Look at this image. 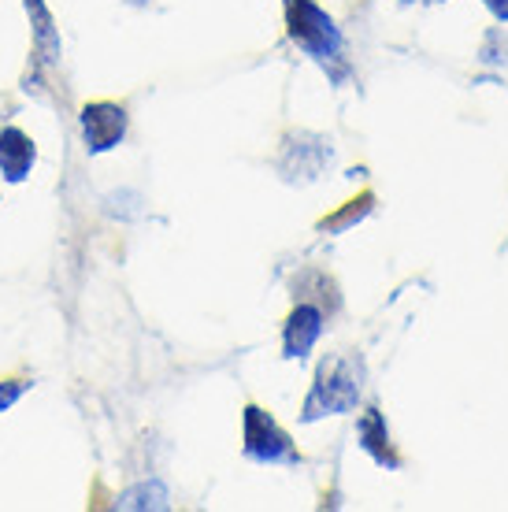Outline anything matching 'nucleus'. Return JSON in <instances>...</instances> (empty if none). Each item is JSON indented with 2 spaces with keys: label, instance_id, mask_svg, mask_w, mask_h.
Here are the masks:
<instances>
[{
  "label": "nucleus",
  "instance_id": "1",
  "mask_svg": "<svg viewBox=\"0 0 508 512\" xmlns=\"http://www.w3.org/2000/svg\"><path fill=\"white\" fill-rule=\"evenodd\" d=\"M360 390H364V360L356 353H331L316 368V383L305 397V412L301 420H323V416H342L360 405Z\"/></svg>",
  "mask_w": 508,
  "mask_h": 512
},
{
  "label": "nucleus",
  "instance_id": "2",
  "mask_svg": "<svg viewBox=\"0 0 508 512\" xmlns=\"http://www.w3.org/2000/svg\"><path fill=\"white\" fill-rule=\"evenodd\" d=\"M290 38L316 56L319 64H327L334 56H342V30L334 26V19L323 8H316L312 0H290Z\"/></svg>",
  "mask_w": 508,
  "mask_h": 512
},
{
  "label": "nucleus",
  "instance_id": "3",
  "mask_svg": "<svg viewBox=\"0 0 508 512\" xmlns=\"http://www.w3.org/2000/svg\"><path fill=\"white\" fill-rule=\"evenodd\" d=\"M245 457L256 464H301L290 435L275 423V416H267L256 405L245 409Z\"/></svg>",
  "mask_w": 508,
  "mask_h": 512
},
{
  "label": "nucleus",
  "instance_id": "4",
  "mask_svg": "<svg viewBox=\"0 0 508 512\" xmlns=\"http://www.w3.org/2000/svg\"><path fill=\"white\" fill-rule=\"evenodd\" d=\"M127 134V108L112 101H97L82 108V138L89 153H108Z\"/></svg>",
  "mask_w": 508,
  "mask_h": 512
},
{
  "label": "nucleus",
  "instance_id": "5",
  "mask_svg": "<svg viewBox=\"0 0 508 512\" xmlns=\"http://www.w3.org/2000/svg\"><path fill=\"white\" fill-rule=\"evenodd\" d=\"M323 334V312L316 305H297L290 312V320L282 327V357L286 360H305L312 353V346Z\"/></svg>",
  "mask_w": 508,
  "mask_h": 512
},
{
  "label": "nucleus",
  "instance_id": "6",
  "mask_svg": "<svg viewBox=\"0 0 508 512\" xmlns=\"http://www.w3.org/2000/svg\"><path fill=\"white\" fill-rule=\"evenodd\" d=\"M34 160H38V149H34L30 134H23L19 127L0 130V175L4 179L23 182L34 171Z\"/></svg>",
  "mask_w": 508,
  "mask_h": 512
},
{
  "label": "nucleus",
  "instance_id": "7",
  "mask_svg": "<svg viewBox=\"0 0 508 512\" xmlns=\"http://www.w3.org/2000/svg\"><path fill=\"white\" fill-rule=\"evenodd\" d=\"M356 435H360V449H364L379 468H397V464H401V457H397L394 446H390V427H386V416H382L379 409H368L364 416H360Z\"/></svg>",
  "mask_w": 508,
  "mask_h": 512
},
{
  "label": "nucleus",
  "instance_id": "8",
  "mask_svg": "<svg viewBox=\"0 0 508 512\" xmlns=\"http://www.w3.org/2000/svg\"><path fill=\"white\" fill-rule=\"evenodd\" d=\"M26 12H30V26H34V45H38L41 60L56 64L60 60V34L52 26V15L45 8V0H26Z\"/></svg>",
  "mask_w": 508,
  "mask_h": 512
},
{
  "label": "nucleus",
  "instance_id": "9",
  "mask_svg": "<svg viewBox=\"0 0 508 512\" xmlns=\"http://www.w3.org/2000/svg\"><path fill=\"white\" fill-rule=\"evenodd\" d=\"M123 509H167V490L160 483H149V487H138V490H127L123 498H119Z\"/></svg>",
  "mask_w": 508,
  "mask_h": 512
},
{
  "label": "nucleus",
  "instance_id": "10",
  "mask_svg": "<svg viewBox=\"0 0 508 512\" xmlns=\"http://www.w3.org/2000/svg\"><path fill=\"white\" fill-rule=\"evenodd\" d=\"M353 208H345L342 216H334V219H323V231H345L349 223H356V219H364L368 216V208H371V193H364L360 201H349Z\"/></svg>",
  "mask_w": 508,
  "mask_h": 512
},
{
  "label": "nucleus",
  "instance_id": "11",
  "mask_svg": "<svg viewBox=\"0 0 508 512\" xmlns=\"http://www.w3.org/2000/svg\"><path fill=\"white\" fill-rule=\"evenodd\" d=\"M479 56H483V64H508V38H505V30H490Z\"/></svg>",
  "mask_w": 508,
  "mask_h": 512
},
{
  "label": "nucleus",
  "instance_id": "12",
  "mask_svg": "<svg viewBox=\"0 0 508 512\" xmlns=\"http://www.w3.org/2000/svg\"><path fill=\"white\" fill-rule=\"evenodd\" d=\"M23 390H26V379H4L0 383V412H8L23 397Z\"/></svg>",
  "mask_w": 508,
  "mask_h": 512
},
{
  "label": "nucleus",
  "instance_id": "13",
  "mask_svg": "<svg viewBox=\"0 0 508 512\" xmlns=\"http://www.w3.org/2000/svg\"><path fill=\"white\" fill-rule=\"evenodd\" d=\"M483 4L494 12L497 23H508V0H483Z\"/></svg>",
  "mask_w": 508,
  "mask_h": 512
},
{
  "label": "nucleus",
  "instance_id": "14",
  "mask_svg": "<svg viewBox=\"0 0 508 512\" xmlns=\"http://www.w3.org/2000/svg\"><path fill=\"white\" fill-rule=\"evenodd\" d=\"M130 4H149V0H130Z\"/></svg>",
  "mask_w": 508,
  "mask_h": 512
},
{
  "label": "nucleus",
  "instance_id": "15",
  "mask_svg": "<svg viewBox=\"0 0 508 512\" xmlns=\"http://www.w3.org/2000/svg\"><path fill=\"white\" fill-rule=\"evenodd\" d=\"M401 4H412V0H401Z\"/></svg>",
  "mask_w": 508,
  "mask_h": 512
}]
</instances>
